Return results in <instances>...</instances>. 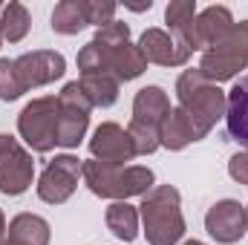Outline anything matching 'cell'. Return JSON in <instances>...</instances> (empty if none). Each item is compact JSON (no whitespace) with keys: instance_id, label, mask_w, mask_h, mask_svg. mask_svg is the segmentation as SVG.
I'll list each match as a JSON object with an SVG mask.
<instances>
[{"instance_id":"obj_1","label":"cell","mask_w":248,"mask_h":245,"mask_svg":"<svg viewBox=\"0 0 248 245\" xmlns=\"http://www.w3.org/2000/svg\"><path fill=\"white\" fill-rule=\"evenodd\" d=\"M75 61L81 75H113L119 84L139 78L147 69L139 44H130V26L124 20H110L101 26Z\"/></svg>"},{"instance_id":"obj_2","label":"cell","mask_w":248,"mask_h":245,"mask_svg":"<svg viewBox=\"0 0 248 245\" xmlns=\"http://www.w3.org/2000/svg\"><path fill=\"white\" fill-rule=\"evenodd\" d=\"M139 216L144 222V237L150 245H176L185 237L182 196L173 184H153L141 196Z\"/></svg>"},{"instance_id":"obj_3","label":"cell","mask_w":248,"mask_h":245,"mask_svg":"<svg viewBox=\"0 0 248 245\" xmlns=\"http://www.w3.org/2000/svg\"><path fill=\"white\" fill-rule=\"evenodd\" d=\"M176 98L179 110H185L199 136L205 138L219 119H225L228 95L219 90V84H211L199 69H185L176 81Z\"/></svg>"},{"instance_id":"obj_4","label":"cell","mask_w":248,"mask_h":245,"mask_svg":"<svg viewBox=\"0 0 248 245\" xmlns=\"http://www.w3.org/2000/svg\"><path fill=\"white\" fill-rule=\"evenodd\" d=\"M81 176L95 196L116 202H127L130 196H144L153 190V170L139 165H107L90 159L81 165Z\"/></svg>"},{"instance_id":"obj_5","label":"cell","mask_w":248,"mask_h":245,"mask_svg":"<svg viewBox=\"0 0 248 245\" xmlns=\"http://www.w3.org/2000/svg\"><path fill=\"white\" fill-rule=\"evenodd\" d=\"M17 133L35 153H49L58 144V98L44 95L29 101L17 116Z\"/></svg>"},{"instance_id":"obj_6","label":"cell","mask_w":248,"mask_h":245,"mask_svg":"<svg viewBox=\"0 0 248 245\" xmlns=\"http://www.w3.org/2000/svg\"><path fill=\"white\" fill-rule=\"evenodd\" d=\"M90 98L84 95L78 81H69L58 92V144L61 147H78L87 127H90Z\"/></svg>"},{"instance_id":"obj_7","label":"cell","mask_w":248,"mask_h":245,"mask_svg":"<svg viewBox=\"0 0 248 245\" xmlns=\"http://www.w3.org/2000/svg\"><path fill=\"white\" fill-rule=\"evenodd\" d=\"M35 176L32 153L9 133H0V193L20 196L29 190Z\"/></svg>"},{"instance_id":"obj_8","label":"cell","mask_w":248,"mask_h":245,"mask_svg":"<svg viewBox=\"0 0 248 245\" xmlns=\"http://www.w3.org/2000/svg\"><path fill=\"white\" fill-rule=\"evenodd\" d=\"M78 173H81V159L78 156H69V153L55 156L38 179V196L49 205L66 202L78 187Z\"/></svg>"},{"instance_id":"obj_9","label":"cell","mask_w":248,"mask_h":245,"mask_svg":"<svg viewBox=\"0 0 248 245\" xmlns=\"http://www.w3.org/2000/svg\"><path fill=\"white\" fill-rule=\"evenodd\" d=\"M15 72H17V81H20L23 92H29L35 87H46L55 78H61L66 72V61H63L61 52L35 49V52H26V55L15 58Z\"/></svg>"},{"instance_id":"obj_10","label":"cell","mask_w":248,"mask_h":245,"mask_svg":"<svg viewBox=\"0 0 248 245\" xmlns=\"http://www.w3.org/2000/svg\"><path fill=\"white\" fill-rule=\"evenodd\" d=\"M90 153H93V159L107 162V165H124L139 156L130 133L116 122H104L95 127V133L90 138Z\"/></svg>"},{"instance_id":"obj_11","label":"cell","mask_w":248,"mask_h":245,"mask_svg":"<svg viewBox=\"0 0 248 245\" xmlns=\"http://www.w3.org/2000/svg\"><path fill=\"white\" fill-rule=\"evenodd\" d=\"M205 231L222 245H234L246 234V205L237 199H219L205 214Z\"/></svg>"},{"instance_id":"obj_12","label":"cell","mask_w":248,"mask_h":245,"mask_svg":"<svg viewBox=\"0 0 248 245\" xmlns=\"http://www.w3.org/2000/svg\"><path fill=\"white\" fill-rule=\"evenodd\" d=\"M139 49L147 63H159V66H185L187 58L193 55L187 46H182L170 32L165 29H144Z\"/></svg>"},{"instance_id":"obj_13","label":"cell","mask_w":248,"mask_h":245,"mask_svg":"<svg viewBox=\"0 0 248 245\" xmlns=\"http://www.w3.org/2000/svg\"><path fill=\"white\" fill-rule=\"evenodd\" d=\"M170 116V98L162 87H144L133 98V122L136 127L153 130L162 136V124Z\"/></svg>"},{"instance_id":"obj_14","label":"cell","mask_w":248,"mask_h":245,"mask_svg":"<svg viewBox=\"0 0 248 245\" xmlns=\"http://www.w3.org/2000/svg\"><path fill=\"white\" fill-rule=\"evenodd\" d=\"M234 26V17L225 6H208L202 12H196L193 20V35H190V52L196 49H211L217 41L225 38V32Z\"/></svg>"},{"instance_id":"obj_15","label":"cell","mask_w":248,"mask_h":245,"mask_svg":"<svg viewBox=\"0 0 248 245\" xmlns=\"http://www.w3.org/2000/svg\"><path fill=\"white\" fill-rule=\"evenodd\" d=\"M225 124H228V136L248 150V75H243L228 92Z\"/></svg>"},{"instance_id":"obj_16","label":"cell","mask_w":248,"mask_h":245,"mask_svg":"<svg viewBox=\"0 0 248 245\" xmlns=\"http://www.w3.org/2000/svg\"><path fill=\"white\" fill-rule=\"evenodd\" d=\"M3 245H49V222L38 214H17L6 228Z\"/></svg>"},{"instance_id":"obj_17","label":"cell","mask_w":248,"mask_h":245,"mask_svg":"<svg viewBox=\"0 0 248 245\" xmlns=\"http://www.w3.org/2000/svg\"><path fill=\"white\" fill-rule=\"evenodd\" d=\"M199 138L202 136L193 127V122L187 119L185 110H179V107L170 110V116L162 124V147H168V150H185L187 144H193Z\"/></svg>"},{"instance_id":"obj_18","label":"cell","mask_w":248,"mask_h":245,"mask_svg":"<svg viewBox=\"0 0 248 245\" xmlns=\"http://www.w3.org/2000/svg\"><path fill=\"white\" fill-rule=\"evenodd\" d=\"M193 20H196V0H170L165 9V23L170 35L190 49V35H193Z\"/></svg>"},{"instance_id":"obj_19","label":"cell","mask_w":248,"mask_h":245,"mask_svg":"<svg viewBox=\"0 0 248 245\" xmlns=\"http://www.w3.org/2000/svg\"><path fill=\"white\" fill-rule=\"evenodd\" d=\"M87 26H90V20H87L84 0H61L52 9V32H58V35H78Z\"/></svg>"},{"instance_id":"obj_20","label":"cell","mask_w":248,"mask_h":245,"mask_svg":"<svg viewBox=\"0 0 248 245\" xmlns=\"http://www.w3.org/2000/svg\"><path fill=\"white\" fill-rule=\"evenodd\" d=\"M104 222L113 231V237L122 243H133L139 237V211L127 202H113L104 214Z\"/></svg>"},{"instance_id":"obj_21","label":"cell","mask_w":248,"mask_h":245,"mask_svg":"<svg viewBox=\"0 0 248 245\" xmlns=\"http://www.w3.org/2000/svg\"><path fill=\"white\" fill-rule=\"evenodd\" d=\"M78 84L93 107H113L119 98V81L113 75H81Z\"/></svg>"},{"instance_id":"obj_22","label":"cell","mask_w":248,"mask_h":245,"mask_svg":"<svg viewBox=\"0 0 248 245\" xmlns=\"http://www.w3.org/2000/svg\"><path fill=\"white\" fill-rule=\"evenodd\" d=\"M29 26H32V17H29V12H26L23 3L12 0L9 6H3V15H0V38L3 41H9V44L23 41L26 32H29Z\"/></svg>"},{"instance_id":"obj_23","label":"cell","mask_w":248,"mask_h":245,"mask_svg":"<svg viewBox=\"0 0 248 245\" xmlns=\"http://www.w3.org/2000/svg\"><path fill=\"white\" fill-rule=\"evenodd\" d=\"M214 46H219V49H225V52H231V55H237V58H243V61L248 63V20L234 23V26L225 32V38L217 41Z\"/></svg>"},{"instance_id":"obj_24","label":"cell","mask_w":248,"mask_h":245,"mask_svg":"<svg viewBox=\"0 0 248 245\" xmlns=\"http://www.w3.org/2000/svg\"><path fill=\"white\" fill-rule=\"evenodd\" d=\"M23 95V87L17 81L15 61L12 58H0V101H15Z\"/></svg>"},{"instance_id":"obj_25","label":"cell","mask_w":248,"mask_h":245,"mask_svg":"<svg viewBox=\"0 0 248 245\" xmlns=\"http://www.w3.org/2000/svg\"><path fill=\"white\" fill-rule=\"evenodd\" d=\"M84 6H87V20H90V26H107L110 20H116L113 15H116V3L113 0H84Z\"/></svg>"},{"instance_id":"obj_26","label":"cell","mask_w":248,"mask_h":245,"mask_svg":"<svg viewBox=\"0 0 248 245\" xmlns=\"http://www.w3.org/2000/svg\"><path fill=\"white\" fill-rule=\"evenodd\" d=\"M228 173H231V179H234V182L248 184V150L231 156V162H228Z\"/></svg>"},{"instance_id":"obj_27","label":"cell","mask_w":248,"mask_h":245,"mask_svg":"<svg viewBox=\"0 0 248 245\" xmlns=\"http://www.w3.org/2000/svg\"><path fill=\"white\" fill-rule=\"evenodd\" d=\"M124 6H127V9H133V12H144V9H150L153 3L147 0V3H124Z\"/></svg>"},{"instance_id":"obj_28","label":"cell","mask_w":248,"mask_h":245,"mask_svg":"<svg viewBox=\"0 0 248 245\" xmlns=\"http://www.w3.org/2000/svg\"><path fill=\"white\" fill-rule=\"evenodd\" d=\"M6 240V216H3V211H0V245Z\"/></svg>"},{"instance_id":"obj_29","label":"cell","mask_w":248,"mask_h":245,"mask_svg":"<svg viewBox=\"0 0 248 245\" xmlns=\"http://www.w3.org/2000/svg\"><path fill=\"white\" fill-rule=\"evenodd\" d=\"M185 245H205V243H199V240H190V243H185Z\"/></svg>"},{"instance_id":"obj_30","label":"cell","mask_w":248,"mask_h":245,"mask_svg":"<svg viewBox=\"0 0 248 245\" xmlns=\"http://www.w3.org/2000/svg\"><path fill=\"white\" fill-rule=\"evenodd\" d=\"M246 231H248V205H246Z\"/></svg>"},{"instance_id":"obj_31","label":"cell","mask_w":248,"mask_h":245,"mask_svg":"<svg viewBox=\"0 0 248 245\" xmlns=\"http://www.w3.org/2000/svg\"><path fill=\"white\" fill-rule=\"evenodd\" d=\"M0 15H3V6H0Z\"/></svg>"},{"instance_id":"obj_32","label":"cell","mask_w":248,"mask_h":245,"mask_svg":"<svg viewBox=\"0 0 248 245\" xmlns=\"http://www.w3.org/2000/svg\"><path fill=\"white\" fill-rule=\"evenodd\" d=\"M0 44H3V38H0Z\"/></svg>"}]
</instances>
